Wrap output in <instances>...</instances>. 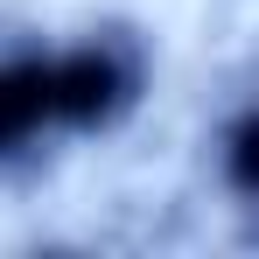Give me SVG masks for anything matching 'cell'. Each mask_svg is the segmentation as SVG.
I'll return each instance as SVG.
<instances>
[{"instance_id":"6da1fadb","label":"cell","mask_w":259,"mask_h":259,"mask_svg":"<svg viewBox=\"0 0 259 259\" xmlns=\"http://www.w3.org/2000/svg\"><path fill=\"white\" fill-rule=\"evenodd\" d=\"M56 63V105H63V133L91 140V133H119L147 98V42L133 28H84L70 42H49Z\"/></svg>"},{"instance_id":"7a4b0ae2","label":"cell","mask_w":259,"mask_h":259,"mask_svg":"<svg viewBox=\"0 0 259 259\" xmlns=\"http://www.w3.org/2000/svg\"><path fill=\"white\" fill-rule=\"evenodd\" d=\"M49 140H70L63 133V105H56L49 42L0 49V175L28 168Z\"/></svg>"},{"instance_id":"3957f363","label":"cell","mask_w":259,"mask_h":259,"mask_svg":"<svg viewBox=\"0 0 259 259\" xmlns=\"http://www.w3.org/2000/svg\"><path fill=\"white\" fill-rule=\"evenodd\" d=\"M217 182L259 210V98L238 105L224 126H217Z\"/></svg>"}]
</instances>
